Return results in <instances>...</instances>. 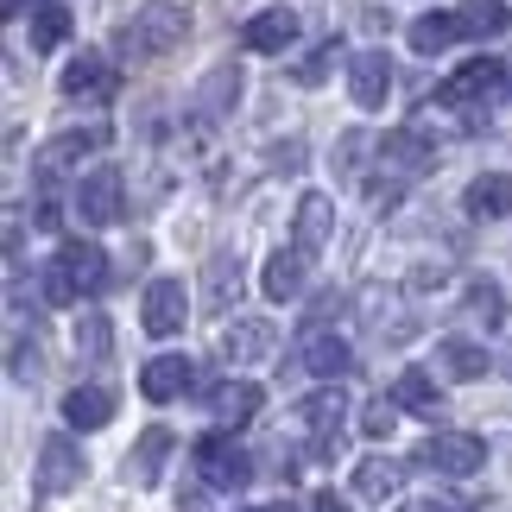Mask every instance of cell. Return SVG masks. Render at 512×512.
I'll use <instances>...</instances> for the list:
<instances>
[{"instance_id":"31","label":"cell","mask_w":512,"mask_h":512,"mask_svg":"<svg viewBox=\"0 0 512 512\" xmlns=\"http://www.w3.org/2000/svg\"><path fill=\"white\" fill-rule=\"evenodd\" d=\"M392 399H399L405 411H437L443 392H437V380H430V373L411 367V373H399V380H392Z\"/></svg>"},{"instance_id":"29","label":"cell","mask_w":512,"mask_h":512,"mask_svg":"<svg viewBox=\"0 0 512 512\" xmlns=\"http://www.w3.org/2000/svg\"><path fill=\"white\" fill-rule=\"evenodd\" d=\"M462 317L468 323H481V329H500V317H506V291L500 285H468V298H462Z\"/></svg>"},{"instance_id":"21","label":"cell","mask_w":512,"mask_h":512,"mask_svg":"<svg viewBox=\"0 0 512 512\" xmlns=\"http://www.w3.org/2000/svg\"><path fill=\"white\" fill-rule=\"evenodd\" d=\"M462 38V13H443V7H430V13H418L411 19V51L418 57H437V51H449Z\"/></svg>"},{"instance_id":"40","label":"cell","mask_w":512,"mask_h":512,"mask_svg":"<svg viewBox=\"0 0 512 512\" xmlns=\"http://www.w3.org/2000/svg\"><path fill=\"white\" fill-rule=\"evenodd\" d=\"M310 512H348V500H336V494H317V506Z\"/></svg>"},{"instance_id":"30","label":"cell","mask_w":512,"mask_h":512,"mask_svg":"<svg viewBox=\"0 0 512 512\" xmlns=\"http://www.w3.org/2000/svg\"><path fill=\"white\" fill-rule=\"evenodd\" d=\"M70 38V7H57V0H45V7L32 13V51H57Z\"/></svg>"},{"instance_id":"26","label":"cell","mask_w":512,"mask_h":512,"mask_svg":"<svg viewBox=\"0 0 512 512\" xmlns=\"http://www.w3.org/2000/svg\"><path fill=\"white\" fill-rule=\"evenodd\" d=\"M70 272H76V285L83 291H102L108 285V253L95 247V241H64V253H57Z\"/></svg>"},{"instance_id":"18","label":"cell","mask_w":512,"mask_h":512,"mask_svg":"<svg viewBox=\"0 0 512 512\" xmlns=\"http://www.w3.org/2000/svg\"><path fill=\"white\" fill-rule=\"evenodd\" d=\"M329 228H336V203H329L323 190H304L298 196V247L310 253V260L329 247Z\"/></svg>"},{"instance_id":"28","label":"cell","mask_w":512,"mask_h":512,"mask_svg":"<svg viewBox=\"0 0 512 512\" xmlns=\"http://www.w3.org/2000/svg\"><path fill=\"white\" fill-rule=\"evenodd\" d=\"M437 367L449 373V380H481V373H487V348L456 336V342H443V348H437Z\"/></svg>"},{"instance_id":"19","label":"cell","mask_w":512,"mask_h":512,"mask_svg":"<svg viewBox=\"0 0 512 512\" xmlns=\"http://www.w3.org/2000/svg\"><path fill=\"white\" fill-rule=\"evenodd\" d=\"M462 209L475 215V222H500V215H512V171H487L468 184L462 196Z\"/></svg>"},{"instance_id":"15","label":"cell","mask_w":512,"mask_h":512,"mask_svg":"<svg viewBox=\"0 0 512 512\" xmlns=\"http://www.w3.org/2000/svg\"><path fill=\"white\" fill-rule=\"evenodd\" d=\"M190 380H196V367L184 361V354H159V361H146L140 392H146L152 405H171V399H184V392H190Z\"/></svg>"},{"instance_id":"23","label":"cell","mask_w":512,"mask_h":512,"mask_svg":"<svg viewBox=\"0 0 512 512\" xmlns=\"http://www.w3.org/2000/svg\"><path fill=\"white\" fill-rule=\"evenodd\" d=\"M165 456H171V430L165 424H146L140 443H133V456H127V475L140 481V487H152V481H159V468H165Z\"/></svg>"},{"instance_id":"32","label":"cell","mask_w":512,"mask_h":512,"mask_svg":"<svg viewBox=\"0 0 512 512\" xmlns=\"http://www.w3.org/2000/svg\"><path fill=\"white\" fill-rule=\"evenodd\" d=\"M38 291H45V304H51V310H70L76 298H83V285H76V272H70L64 260H51L45 272H38Z\"/></svg>"},{"instance_id":"33","label":"cell","mask_w":512,"mask_h":512,"mask_svg":"<svg viewBox=\"0 0 512 512\" xmlns=\"http://www.w3.org/2000/svg\"><path fill=\"white\" fill-rule=\"evenodd\" d=\"M108 348H114V329L102 310H89L83 323H76V354H89V361H108Z\"/></svg>"},{"instance_id":"9","label":"cell","mask_w":512,"mask_h":512,"mask_svg":"<svg viewBox=\"0 0 512 512\" xmlns=\"http://www.w3.org/2000/svg\"><path fill=\"white\" fill-rule=\"evenodd\" d=\"M190 317V298H184V279H152L146 285V304H140V323H146V336H177Z\"/></svg>"},{"instance_id":"20","label":"cell","mask_w":512,"mask_h":512,"mask_svg":"<svg viewBox=\"0 0 512 512\" xmlns=\"http://www.w3.org/2000/svg\"><path fill=\"white\" fill-rule=\"evenodd\" d=\"M304 367L317 373V380L336 386L342 373L354 367V354H348V342H342V336H329V329H310V336H304Z\"/></svg>"},{"instance_id":"22","label":"cell","mask_w":512,"mask_h":512,"mask_svg":"<svg viewBox=\"0 0 512 512\" xmlns=\"http://www.w3.org/2000/svg\"><path fill=\"white\" fill-rule=\"evenodd\" d=\"M114 418V392L108 386H76L64 392V424L70 430H102Z\"/></svg>"},{"instance_id":"5","label":"cell","mask_w":512,"mask_h":512,"mask_svg":"<svg viewBox=\"0 0 512 512\" xmlns=\"http://www.w3.org/2000/svg\"><path fill=\"white\" fill-rule=\"evenodd\" d=\"M298 418L317 430V443H310V456L329 462L342 449V418H348V399H342V386H323V392H310V399L298 405Z\"/></svg>"},{"instance_id":"42","label":"cell","mask_w":512,"mask_h":512,"mask_svg":"<svg viewBox=\"0 0 512 512\" xmlns=\"http://www.w3.org/2000/svg\"><path fill=\"white\" fill-rule=\"evenodd\" d=\"M253 512H298V506H291V500H272V506H253Z\"/></svg>"},{"instance_id":"12","label":"cell","mask_w":512,"mask_h":512,"mask_svg":"<svg viewBox=\"0 0 512 512\" xmlns=\"http://www.w3.org/2000/svg\"><path fill=\"white\" fill-rule=\"evenodd\" d=\"M114 89H121V76L108 70V57H95V51L70 57V70H64V95H70V102H108Z\"/></svg>"},{"instance_id":"1","label":"cell","mask_w":512,"mask_h":512,"mask_svg":"<svg viewBox=\"0 0 512 512\" xmlns=\"http://www.w3.org/2000/svg\"><path fill=\"white\" fill-rule=\"evenodd\" d=\"M184 32H190V19L177 7H146L133 26L114 32V45H121L127 57H165L171 45H184Z\"/></svg>"},{"instance_id":"2","label":"cell","mask_w":512,"mask_h":512,"mask_svg":"<svg viewBox=\"0 0 512 512\" xmlns=\"http://www.w3.org/2000/svg\"><path fill=\"white\" fill-rule=\"evenodd\" d=\"M196 468H203V481H209V487H222V494H234V487H247V481H253L247 449L234 443L228 430H209V437L196 443Z\"/></svg>"},{"instance_id":"25","label":"cell","mask_w":512,"mask_h":512,"mask_svg":"<svg viewBox=\"0 0 512 512\" xmlns=\"http://www.w3.org/2000/svg\"><path fill=\"white\" fill-rule=\"evenodd\" d=\"M234 298H241V260H234V253H215L209 272H203V304L215 310V317H222Z\"/></svg>"},{"instance_id":"6","label":"cell","mask_w":512,"mask_h":512,"mask_svg":"<svg viewBox=\"0 0 512 512\" xmlns=\"http://www.w3.org/2000/svg\"><path fill=\"white\" fill-rule=\"evenodd\" d=\"M418 462L424 468H437V475H475V468L487 462V443L481 437H468V430H443V437H430L424 449H418Z\"/></svg>"},{"instance_id":"37","label":"cell","mask_w":512,"mask_h":512,"mask_svg":"<svg viewBox=\"0 0 512 512\" xmlns=\"http://www.w3.org/2000/svg\"><path fill=\"white\" fill-rule=\"evenodd\" d=\"M32 373H38V348L26 336H13V380H32Z\"/></svg>"},{"instance_id":"16","label":"cell","mask_w":512,"mask_h":512,"mask_svg":"<svg viewBox=\"0 0 512 512\" xmlns=\"http://www.w3.org/2000/svg\"><path fill=\"white\" fill-rule=\"evenodd\" d=\"M291 38H298V13H291V7H266V13H253L247 26H241V45L247 51H266V57L285 51Z\"/></svg>"},{"instance_id":"7","label":"cell","mask_w":512,"mask_h":512,"mask_svg":"<svg viewBox=\"0 0 512 512\" xmlns=\"http://www.w3.org/2000/svg\"><path fill=\"white\" fill-rule=\"evenodd\" d=\"M83 475H89V462L70 437L38 443V494H70V487H83Z\"/></svg>"},{"instance_id":"4","label":"cell","mask_w":512,"mask_h":512,"mask_svg":"<svg viewBox=\"0 0 512 512\" xmlns=\"http://www.w3.org/2000/svg\"><path fill=\"white\" fill-rule=\"evenodd\" d=\"M500 89H506V64H500V57H468V64L437 89V102L443 108H475V102H494Z\"/></svg>"},{"instance_id":"11","label":"cell","mask_w":512,"mask_h":512,"mask_svg":"<svg viewBox=\"0 0 512 512\" xmlns=\"http://www.w3.org/2000/svg\"><path fill=\"white\" fill-rule=\"evenodd\" d=\"M272 342H279V329H272L266 317H234V323L222 329V361H234V367H247V361H266V354H272Z\"/></svg>"},{"instance_id":"14","label":"cell","mask_w":512,"mask_h":512,"mask_svg":"<svg viewBox=\"0 0 512 512\" xmlns=\"http://www.w3.org/2000/svg\"><path fill=\"white\" fill-rule=\"evenodd\" d=\"M348 89H354V102H361L367 114L386 108V95H392V57L386 51H361L348 64Z\"/></svg>"},{"instance_id":"17","label":"cell","mask_w":512,"mask_h":512,"mask_svg":"<svg viewBox=\"0 0 512 512\" xmlns=\"http://www.w3.org/2000/svg\"><path fill=\"white\" fill-rule=\"evenodd\" d=\"M215 424L222 430H241V424H253L260 418V405H266V392L253 386V380H228V386H215Z\"/></svg>"},{"instance_id":"3","label":"cell","mask_w":512,"mask_h":512,"mask_svg":"<svg viewBox=\"0 0 512 512\" xmlns=\"http://www.w3.org/2000/svg\"><path fill=\"white\" fill-rule=\"evenodd\" d=\"M121 209H127V184H121V171H108V165L83 171V184H76V222L108 228V222H121Z\"/></svg>"},{"instance_id":"10","label":"cell","mask_w":512,"mask_h":512,"mask_svg":"<svg viewBox=\"0 0 512 512\" xmlns=\"http://www.w3.org/2000/svg\"><path fill=\"white\" fill-rule=\"evenodd\" d=\"M380 165L399 171V177H418V171L437 165V140L418 133V127H399V133H386V140H380Z\"/></svg>"},{"instance_id":"27","label":"cell","mask_w":512,"mask_h":512,"mask_svg":"<svg viewBox=\"0 0 512 512\" xmlns=\"http://www.w3.org/2000/svg\"><path fill=\"white\" fill-rule=\"evenodd\" d=\"M512 26L506 0H462V38H500Z\"/></svg>"},{"instance_id":"34","label":"cell","mask_w":512,"mask_h":512,"mask_svg":"<svg viewBox=\"0 0 512 512\" xmlns=\"http://www.w3.org/2000/svg\"><path fill=\"white\" fill-rule=\"evenodd\" d=\"M234 95H241V70H228V64H222V70H215L209 83H203V114H222Z\"/></svg>"},{"instance_id":"41","label":"cell","mask_w":512,"mask_h":512,"mask_svg":"<svg viewBox=\"0 0 512 512\" xmlns=\"http://www.w3.org/2000/svg\"><path fill=\"white\" fill-rule=\"evenodd\" d=\"M0 13H7V19H19V13H26V0H0Z\"/></svg>"},{"instance_id":"36","label":"cell","mask_w":512,"mask_h":512,"mask_svg":"<svg viewBox=\"0 0 512 512\" xmlns=\"http://www.w3.org/2000/svg\"><path fill=\"white\" fill-rule=\"evenodd\" d=\"M399 411H405L399 399H373V405L361 411V430H367L373 443H386V437H392V424H399Z\"/></svg>"},{"instance_id":"39","label":"cell","mask_w":512,"mask_h":512,"mask_svg":"<svg viewBox=\"0 0 512 512\" xmlns=\"http://www.w3.org/2000/svg\"><path fill=\"white\" fill-rule=\"evenodd\" d=\"M405 512H468L462 500H418V506H405Z\"/></svg>"},{"instance_id":"8","label":"cell","mask_w":512,"mask_h":512,"mask_svg":"<svg viewBox=\"0 0 512 512\" xmlns=\"http://www.w3.org/2000/svg\"><path fill=\"white\" fill-rule=\"evenodd\" d=\"M95 146H108V127H70V133H57L51 146H38V159H32V171H38V184H51V177H64L70 165H83Z\"/></svg>"},{"instance_id":"13","label":"cell","mask_w":512,"mask_h":512,"mask_svg":"<svg viewBox=\"0 0 512 512\" xmlns=\"http://www.w3.org/2000/svg\"><path fill=\"white\" fill-rule=\"evenodd\" d=\"M304 279H310V253L304 247H291V253L279 247L266 260V272H260V291L272 304H291V298H304Z\"/></svg>"},{"instance_id":"35","label":"cell","mask_w":512,"mask_h":512,"mask_svg":"<svg viewBox=\"0 0 512 512\" xmlns=\"http://www.w3.org/2000/svg\"><path fill=\"white\" fill-rule=\"evenodd\" d=\"M336 57H342V45H336V38H323V45H317V51H310V57H304V64H298V70H291V76H298V83H304V89H317V83H323V76H329V64H336Z\"/></svg>"},{"instance_id":"24","label":"cell","mask_w":512,"mask_h":512,"mask_svg":"<svg viewBox=\"0 0 512 512\" xmlns=\"http://www.w3.org/2000/svg\"><path fill=\"white\" fill-rule=\"evenodd\" d=\"M399 487H405V468L392 462V456H367L361 468H354V494H361V500H380L386 506Z\"/></svg>"},{"instance_id":"38","label":"cell","mask_w":512,"mask_h":512,"mask_svg":"<svg viewBox=\"0 0 512 512\" xmlns=\"http://www.w3.org/2000/svg\"><path fill=\"white\" fill-rule=\"evenodd\" d=\"M32 228H64V222H57V196H38V209H32Z\"/></svg>"}]
</instances>
